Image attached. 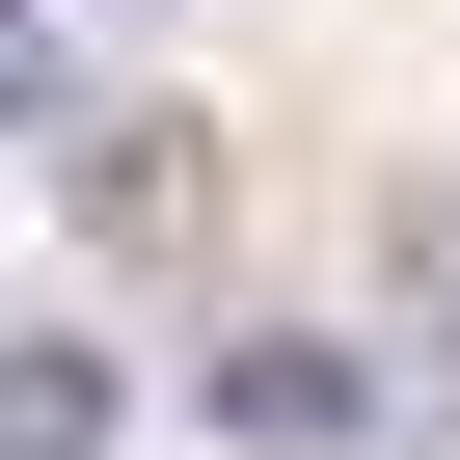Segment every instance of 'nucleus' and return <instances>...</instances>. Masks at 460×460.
I'll return each instance as SVG.
<instances>
[{
  "mask_svg": "<svg viewBox=\"0 0 460 460\" xmlns=\"http://www.w3.org/2000/svg\"><path fill=\"white\" fill-rule=\"evenodd\" d=\"M217 433H271V460H325V433H379V379H352L325 325H244V352H217Z\"/></svg>",
  "mask_w": 460,
  "mask_h": 460,
  "instance_id": "obj_1",
  "label": "nucleus"
},
{
  "mask_svg": "<svg viewBox=\"0 0 460 460\" xmlns=\"http://www.w3.org/2000/svg\"><path fill=\"white\" fill-rule=\"evenodd\" d=\"M55 190H82V244H190V136H163V109H82Z\"/></svg>",
  "mask_w": 460,
  "mask_h": 460,
  "instance_id": "obj_2",
  "label": "nucleus"
},
{
  "mask_svg": "<svg viewBox=\"0 0 460 460\" xmlns=\"http://www.w3.org/2000/svg\"><path fill=\"white\" fill-rule=\"evenodd\" d=\"M0 460H109V352H82V325L0 352Z\"/></svg>",
  "mask_w": 460,
  "mask_h": 460,
  "instance_id": "obj_3",
  "label": "nucleus"
}]
</instances>
